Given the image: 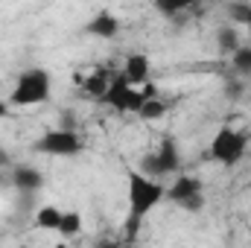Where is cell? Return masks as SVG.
Listing matches in <instances>:
<instances>
[{
	"instance_id": "cell-18",
	"label": "cell",
	"mask_w": 251,
	"mask_h": 248,
	"mask_svg": "<svg viewBox=\"0 0 251 248\" xmlns=\"http://www.w3.org/2000/svg\"><path fill=\"white\" fill-rule=\"evenodd\" d=\"M158 9H161L164 15H176V12L187 9V0H173V3H170V0H161V3H158Z\"/></svg>"
},
{
	"instance_id": "cell-9",
	"label": "cell",
	"mask_w": 251,
	"mask_h": 248,
	"mask_svg": "<svg viewBox=\"0 0 251 248\" xmlns=\"http://www.w3.org/2000/svg\"><path fill=\"white\" fill-rule=\"evenodd\" d=\"M196 193H201V181H199V178H190V175H181V178H176V184L170 187L167 196H170L176 204H181L184 198L196 196Z\"/></svg>"
},
{
	"instance_id": "cell-15",
	"label": "cell",
	"mask_w": 251,
	"mask_h": 248,
	"mask_svg": "<svg viewBox=\"0 0 251 248\" xmlns=\"http://www.w3.org/2000/svg\"><path fill=\"white\" fill-rule=\"evenodd\" d=\"M164 111H167V105H164L161 99H149V102H143V108H140L137 114H140L143 120H161Z\"/></svg>"
},
{
	"instance_id": "cell-16",
	"label": "cell",
	"mask_w": 251,
	"mask_h": 248,
	"mask_svg": "<svg viewBox=\"0 0 251 248\" xmlns=\"http://www.w3.org/2000/svg\"><path fill=\"white\" fill-rule=\"evenodd\" d=\"M228 15H231V21H237V24H249L251 21V6L249 3H231V6H228Z\"/></svg>"
},
{
	"instance_id": "cell-10",
	"label": "cell",
	"mask_w": 251,
	"mask_h": 248,
	"mask_svg": "<svg viewBox=\"0 0 251 248\" xmlns=\"http://www.w3.org/2000/svg\"><path fill=\"white\" fill-rule=\"evenodd\" d=\"M158 164H161L164 175L181 167V155H178V146L173 143V137H167V140L161 143V149H158Z\"/></svg>"
},
{
	"instance_id": "cell-14",
	"label": "cell",
	"mask_w": 251,
	"mask_h": 248,
	"mask_svg": "<svg viewBox=\"0 0 251 248\" xmlns=\"http://www.w3.org/2000/svg\"><path fill=\"white\" fill-rule=\"evenodd\" d=\"M108 76H105V70H97L88 82H85V91L91 94V97H105V91H108Z\"/></svg>"
},
{
	"instance_id": "cell-2",
	"label": "cell",
	"mask_w": 251,
	"mask_h": 248,
	"mask_svg": "<svg viewBox=\"0 0 251 248\" xmlns=\"http://www.w3.org/2000/svg\"><path fill=\"white\" fill-rule=\"evenodd\" d=\"M50 99V76L47 70H24L18 76V85L12 91V102L15 105H41Z\"/></svg>"
},
{
	"instance_id": "cell-17",
	"label": "cell",
	"mask_w": 251,
	"mask_h": 248,
	"mask_svg": "<svg viewBox=\"0 0 251 248\" xmlns=\"http://www.w3.org/2000/svg\"><path fill=\"white\" fill-rule=\"evenodd\" d=\"M234 67L243 73H251V47H240L234 53Z\"/></svg>"
},
{
	"instance_id": "cell-22",
	"label": "cell",
	"mask_w": 251,
	"mask_h": 248,
	"mask_svg": "<svg viewBox=\"0 0 251 248\" xmlns=\"http://www.w3.org/2000/svg\"><path fill=\"white\" fill-rule=\"evenodd\" d=\"M6 114H9V105H6V102H3V97H0V117H6Z\"/></svg>"
},
{
	"instance_id": "cell-7",
	"label": "cell",
	"mask_w": 251,
	"mask_h": 248,
	"mask_svg": "<svg viewBox=\"0 0 251 248\" xmlns=\"http://www.w3.org/2000/svg\"><path fill=\"white\" fill-rule=\"evenodd\" d=\"M12 184L18 187L21 193H35L38 187L44 184V178H41V173L32 170V167H15V170H12Z\"/></svg>"
},
{
	"instance_id": "cell-11",
	"label": "cell",
	"mask_w": 251,
	"mask_h": 248,
	"mask_svg": "<svg viewBox=\"0 0 251 248\" xmlns=\"http://www.w3.org/2000/svg\"><path fill=\"white\" fill-rule=\"evenodd\" d=\"M62 216H64V210L53 207V204H44V207H38V213H35V225H38L41 231H59Z\"/></svg>"
},
{
	"instance_id": "cell-13",
	"label": "cell",
	"mask_w": 251,
	"mask_h": 248,
	"mask_svg": "<svg viewBox=\"0 0 251 248\" xmlns=\"http://www.w3.org/2000/svg\"><path fill=\"white\" fill-rule=\"evenodd\" d=\"M79 231H82V216H79L76 210H64L62 225H59V234H62V237H76Z\"/></svg>"
},
{
	"instance_id": "cell-4",
	"label": "cell",
	"mask_w": 251,
	"mask_h": 248,
	"mask_svg": "<svg viewBox=\"0 0 251 248\" xmlns=\"http://www.w3.org/2000/svg\"><path fill=\"white\" fill-rule=\"evenodd\" d=\"M114 111H140L143 108V97H140V91L134 88V85H128V79H126L123 73L117 76V79H111V85H108V91H105V97H102Z\"/></svg>"
},
{
	"instance_id": "cell-3",
	"label": "cell",
	"mask_w": 251,
	"mask_h": 248,
	"mask_svg": "<svg viewBox=\"0 0 251 248\" xmlns=\"http://www.w3.org/2000/svg\"><path fill=\"white\" fill-rule=\"evenodd\" d=\"M243 152H246V137H243L240 131H234V128H219V131H216V137H213V143H210V155H213L219 164L234 167V164L243 158Z\"/></svg>"
},
{
	"instance_id": "cell-20",
	"label": "cell",
	"mask_w": 251,
	"mask_h": 248,
	"mask_svg": "<svg viewBox=\"0 0 251 248\" xmlns=\"http://www.w3.org/2000/svg\"><path fill=\"white\" fill-rule=\"evenodd\" d=\"M140 97H143V102L158 99V85H155V82H143V85H140Z\"/></svg>"
},
{
	"instance_id": "cell-8",
	"label": "cell",
	"mask_w": 251,
	"mask_h": 248,
	"mask_svg": "<svg viewBox=\"0 0 251 248\" xmlns=\"http://www.w3.org/2000/svg\"><path fill=\"white\" fill-rule=\"evenodd\" d=\"M117 29H120V24H117V18H114L111 12H100V15H94L91 24H88V32L97 35V38H114Z\"/></svg>"
},
{
	"instance_id": "cell-1",
	"label": "cell",
	"mask_w": 251,
	"mask_h": 248,
	"mask_svg": "<svg viewBox=\"0 0 251 248\" xmlns=\"http://www.w3.org/2000/svg\"><path fill=\"white\" fill-rule=\"evenodd\" d=\"M128 219H126V240L131 243L134 237H137V231H140V222H143V216L167 196L164 193V187L158 184V181H152V178H146L143 173H128Z\"/></svg>"
},
{
	"instance_id": "cell-19",
	"label": "cell",
	"mask_w": 251,
	"mask_h": 248,
	"mask_svg": "<svg viewBox=\"0 0 251 248\" xmlns=\"http://www.w3.org/2000/svg\"><path fill=\"white\" fill-rule=\"evenodd\" d=\"M181 207H184V210H190V213H196V210H201V207H204V196H201V193H196V196H190V198H184V201H181Z\"/></svg>"
},
{
	"instance_id": "cell-21",
	"label": "cell",
	"mask_w": 251,
	"mask_h": 248,
	"mask_svg": "<svg viewBox=\"0 0 251 248\" xmlns=\"http://www.w3.org/2000/svg\"><path fill=\"white\" fill-rule=\"evenodd\" d=\"M9 164H12V158H9V152H6V149H0V170H6Z\"/></svg>"
},
{
	"instance_id": "cell-12",
	"label": "cell",
	"mask_w": 251,
	"mask_h": 248,
	"mask_svg": "<svg viewBox=\"0 0 251 248\" xmlns=\"http://www.w3.org/2000/svg\"><path fill=\"white\" fill-rule=\"evenodd\" d=\"M216 41H219V50H225V53H231V56L240 50V38H237V29H234V26H222L219 35H216Z\"/></svg>"
},
{
	"instance_id": "cell-23",
	"label": "cell",
	"mask_w": 251,
	"mask_h": 248,
	"mask_svg": "<svg viewBox=\"0 0 251 248\" xmlns=\"http://www.w3.org/2000/svg\"><path fill=\"white\" fill-rule=\"evenodd\" d=\"M97 248H123V246H120V243H100Z\"/></svg>"
},
{
	"instance_id": "cell-24",
	"label": "cell",
	"mask_w": 251,
	"mask_h": 248,
	"mask_svg": "<svg viewBox=\"0 0 251 248\" xmlns=\"http://www.w3.org/2000/svg\"><path fill=\"white\" fill-rule=\"evenodd\" d=\"M249 32H251V21H249Z\"/></svg>"
},
{
	"instance_id": "cell-6",
	"label": "cell",
	"mask_w": 251,
	"mask_h": 248,
	"mask_svg": "<svg viewBox=\"0 0 251 248\" xmlns=\"http://www.w3.org/2000/svg\"><path fill=\"white\" fill-rule=\"evenodd\" d=\"M123 76L128 79V85H143L149 79V59L143 53H131L126 59V67H123Z\"/></svg>"
},
{
	"instance_id": "cell-5",
	"label": "cell",
	"mask_w": 251,
	"mask_h": 248,
	"mask_svg": "<svg viewBox=\"0 0 251 248\" xmlns=\"http://www.w3.org/2000/svg\"><path fill=\"white\" fill-rule=\"evenodd\" d=\"M82 149V140L73 128H56V131H47L41 140H38V152H47V155H76Z\"/></svg>"
}]
</instances>
